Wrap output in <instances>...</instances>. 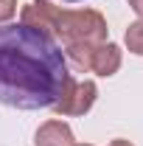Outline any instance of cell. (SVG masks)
Returning a JSON list of instances; mask_svg holds the SVG:
<instances>
[{
  "label": "cell",
  "instance_id": "cell-1",
  "mask_svg": "<svg viewBox=\"0 0 143 146\" xmlns=\"http://www.w3.org/2000/svg\"><path fill=\"white\" fill-rule=\"evenodd\" d=\"M76 82L54 34L25 25H0V104L14 110L56 107Z\"/></svg>",
  "mask_w": 143,
  "mask_h": 146
},
{
  "label": "cell",
  "instance_id": "cell-2",
  "mask_svg": "<svg viewBox=\"0 0 143 146\" xmlns=\"http://www.w3.org/2000/svg\"><path fill=\"white\" fill-rule=\"evenodd\" d=\"M20 23L42 28L56 39H62V45H76V42H107V20L95 9H79L68 11L59 9L48 0H31L28 6H23Z\"/></svg>",
  "mask_w": 143,
  "mask_h": 146
},
{
  "label": "cell",
  "instance_id": "cell-3",
  "mask_svg": "<svg viewBox=\"0 0 143 146\" xmlns=\"http://www.w3.org/2000/svg\"><path fill=\"white\" fill-rule=\"evenodd\" d=\"M65 56L79 70H93L98 76H112L121 68V48L115 42H76V45H65Z\"/></svg>",
  "mask_w": 143,
  "mask_h": 146
},
{
  "label": "cell",
  "instance_id": "cell-4",
  "mask_svg": "<svg viewBox=\"0 0 143 146\" xmlns=\"http://www.w3.org/2000/svg\"><path fill=\"white\" fill-rule=\"evenodd\" d=\"M95 96H98V87H95V82H73L70 90L65 93V98L56 104V112L59 115H84L93 104H95Z\"/></svg>",
  "mask_w": 143,
  "mask_h": 146
},
{
  "label": "cell",
  "instance_id": "cell-5",
  "mask_svg": "<svg viewBox=\"0 0 143 146\" xmlns=\"http://www.w3.org/2000/svg\"><path fill=\"white\" fill-rule=\"evenodd\" d=\"M73 132L65 121H45L34 135V146H73Z\"/></svg>",
  "mask_w": 143,
  "mask_h": 146
},
{
  "label": "cell",
  "instance_id": "cell-6",
  "mask_svg": "<svg viewBox=\"0 0 143 146\" xmlns=\"http://www.w3.org/2000/svg\"><path fill=\"white\" fill-rule=\"evenodd\" d=\"M126 48H129L132 54L143 56V17L135 20V23L126 28Z\"/></svg>",
  "mask_w": 143,
  "mask_h": 146
},
{
  "label": "cell",
  "instance_id": "cell-7",
  "mask_svg": "<svg viewBox=\"0 0 143 146\" xmlns=\"http://www.w3.org/2000/svg\"><path fill=\"white\" fill-rule=\"evenodd\" d=\"M14 11H17V0H0V25L14 17Z\"/></svg>",
  "mask_w": 143,
  "mask_h": 146
},
{
  "label": "cell",
  "instance_id": "cell-8",
  "mask_svg": "<svg viewBox=\"0 0 143 146\" xmlns=\"http://www.w3.org/2000/svg\"><path fill=\"white\" fill-rule=\"evenodd\" d=\"M129 6L135 9V14H138V17H143V0H129Z\"/></svg>",
  "mask_w": 143,
  "mask_h": 146
},
{
  "label": "cell",
  "instance_id": "cell-9",
  "mask_svg": "<svg viewBox=\"0 0 143 146\" xmlns=\"http://www.w3.org/2000/svg\"><path fill=\"white\" fill-rule=\"evenodd\" d=\"M109 146H132V143H129V141H124V138H118V141H112Z\"/></svg>",
  "mask_w": 143,
  "mask_h": 146
},
{
  "label": "cell",
  "instance_id": "cell-10",
  "mask_svg": "<svg viewBox=\"0 0 143 146\" xmlns=\"http://www.w3.org/2000/svg\"><path fill=\"white\" fill-rule=\"evenodd\" d=\"M73 146H90V143H73Z\"/></svg>",
  "mask_w": 143,
  "mask_h": 146
},
{
  "label": "cell",
  "instance_id": "cell-11",
  "mask_svg": "<svg viewBox=\"0 0 143 146\" xmlns=\"http://www.w3.org/2000/svg\"><path fill=\"white\" fill-rule=\"evenodd\" d=\"M70 3H73V0H70Z\"/></svg>",
  "mask_w": 143,
  "mask_h": 146
}]
</instances>
